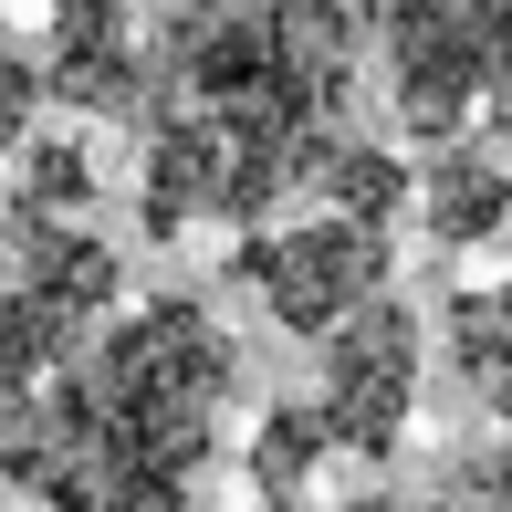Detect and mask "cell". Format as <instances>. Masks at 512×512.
Returning a JSON list of instances; mask_svg holds the SVG:
<instances>
[{"label": "cell", "instance_id": "6da1fadb", "mask_svg": "<svg viewBox=\"0 0 512 512\" xmlns=\"http://www.w3.org/2000/svg\"><path fill=\"white\" fill-rule=\"evenodd\" d=\"M356 0H157L147 11V209L157 241L262 230L345 147Z\"/></svg>", "mask_w": 512, "mask_h": 512}, {"label": "cell", "instance_id": "7a4b0ae2", "mask_svg": "<svg viewBox=\"0 0 512 512\" xmlns=\"http://www.w3.org/2000/svg\"><path fill=\"white\" fill-rule=\"evenodd\" d=\"M241 398L220 314L189 293L115 304L21 408H0V481L32 512H178Z\"/></svg>", "mask_w": 512, "mask_h": 512}, {"label": "cell", "instance_id": "3957f363", "mask_svg": "<svg viewBox=\"0 0 512 512\" xmlns=\"http://www.w3.org/2000/svg\"><path fill=\"white\" fill-rule=\"evenodd\" d=\"M356 53H377L418 147L512 136V0H356Z\"/></svg>", "mask_w": 512, "mask_h": 512}, {"label": "cell", "instance_id": "277c9868", "mask_svg": "<svg viewBox=\"0 0 512 512\" xmlns=\"http://www.w3.org/2000/svg\"><path fill=\"white\" fill-rule=\"evenodd\" d=\"M115 304H126V262L95 230L11 209V251H0V408H21Z\"/></svg>", "mask_w": 512, "mask_h": 512}, {"label": "cell", "instance_id": "5b68a950", "mask_svg": "<svg viewBox=\"0 0 512 512\" xmlns=\"http://www.w3.org/2000/svg\"><path fill=\"white\" fill-rule=\"evenodd\" d=\"M230 272L262 293V314L283 324V335H335L356 304H377V293H387V272H398V241H387V230H366V220H335V209H314V220L251 230Z\"/></svg>", "mask_w": 512, "mask_h": 512}, {"label": "cell", "instance_id": "8992f818", "mask_svg": "<svg viewBox=\"0 0 512 512\" xmlns=\"http://www.w3.org/2000/svg\"><path fill=\"white\" fill-rule=\"evenodd\" d=\"M324 345V377H314V418L335 439V460H398L408 450V418H418V314L398 293L356 304Z\"/></svg>", "mask_w": 512, "mask_h": 512}, {"label": "cell", "instance_id": "52a82bcc", "mask_svg": "<svg viewBox=\"0 0 512 512\" xmlns=\"http://www.w3.org/2000/svg\"><path fill=\"white\" fill-rule=\"evenodd\" d=\"M32 74H42V105L84 115V126H126L147 105V21H136V0H53Z\"/></svg>", "mask_w": 512, "mask_h": 512}, {"label": "cell", "instance_id": "ba28073f", "mask_svg": "<svg viewBox=\"0 0 512 512\" xmlns=\"http://www.w3.org/2000/svg\"><path fill=\"white\" fill-rule=\"evenodd\" d=\"M408 209L429 220L439 251H481L502 241L512 209V168L492 157V136H460V147H429V168H408Z\"/></svg>", "mask_w": 512, "mask_h": 512}, {"label": "cell", "instance_id": "9c48e42d", "mask_svg": "<svg viewBox=\"0 0 512 512\" xmlns=\"http://www.w3.org/2000/svg\"><path fill=\"white\" fill-rule=\"evenodd\" d=\"M450 366H460V387H471V408L512 429V272L450 293Z\"/></svg>", "mask_w": 512, "mask_h": 512}, {"label": "cell", "instance_id": "30bf717a", "mask_svg": "<svg viewBox=\"0 0 512 512\" xmlns=\"http://www.w3.org/2000/svg\"><path fill=\"white\" fill-rule=\"evenodd\" d=\"M324 460H335V439H324L314 398H272L262 429H251V492H262L272 512H304L314 481H324Z\"/></svg>", "mask_w": 512, "mask_h": 512}, {"label": "cell", "instance_id": "8fae6325", "mask_svg": "<svg viewBox=\"0 0 512 512\" xmlns=\"http://www.w3.org/2000/svg\"><path fill=\"white\" fill-rule=\"evenodd\" d=\"M335 220H366V230H387V220H408V157H387V147H366V136H345L335 157L314 168V189Z\"/></svg>", "mask_w": 512, "mask_h": 512}, {"label": "cell", "instance_id": "7c38bea8", "mask_svg": "<svg viewBox=\"0 0 512 512\" xmlns=\"http://www.w3.org/2000/svg\"><path fill=\"white\" fill-rule=\"evenodd\" d=\"M418 512H512V439H481V450L439 460V481H429Z\"/></svg>", "mask_w": 512, "mask_h": 512}, {"label": "cell", "instance_id": "4fadbf2b", "mask_svg": "<svg viewBox=\"0 0 512 512\" xmlns=\"http://www.w3.org/2000/svg\"><path fill=\"white\" fill-rule=\"evenodd\" d=\"M84 199H95V157H84L74 136H42V147H32V199H21V209H42V220H74Z\"/></svg>", "mask_w": 512, "mask_h": 512}, {"label": "cell", "instance_id": "5bb4252c", "mask_svg": "<svg viewBox=\"0 0 512 512\" xmlns=\"http://www.w3.org/2000/svg\"><path fill=\"white\" fill-rule=\"evenodd\" d=\"M32 115H42V74H32V53L0 42V147H32Z\"/></svg>", "mask_w": 512, "mask_h": 512}, {"label": "cell", "instance_id": "9a60e30c", "mask_svg": "<svg viewBox=\"0 0 512 512\" xmlns=\"http://www.w3.org/2000/svg\"><path fill=\"white\" fill-rule=\"evenodd\" d=\"M324 512H398V502H387V492H356V502H324Z\"/></svg>", "mask_w": 512, "mask_h": 512}, {"label": "cell", "instance_id": "2e32d148", "mask_svg": "<svg viewBox=\"0 0 512 512\" xmlns=\"http://www.w3.org/2000/svg\"><path fill=\"white\" fill-rule=\"evenodd\" d=\"M502 251H512V209H502Z\"/></svg>", "mask_w": 512, "mask_h": 512}]
</instances>
